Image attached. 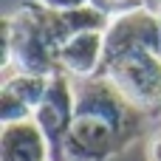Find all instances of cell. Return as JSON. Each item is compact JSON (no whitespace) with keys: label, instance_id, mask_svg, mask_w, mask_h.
I'll list each match as a JSON object with an SVG mask.
<instances>
[{"label":"cell","instance_id":"6da1fadb","mask_svg":"<svg viewBox=\"0 0 161 161\" xmlns=\"http://www.w3.org/2000/svg\"><path fill=\"white\" fill-rule=\"evenodd\" d=\"M102 74L142 110L161 113V57L150 51H139L102 65Z\"/></svg>","mask_w":161,"mask_h":161},{"label":"cell","instance_id":"7c38bea8","mask_svg":"<svg viewBox=\"0 0 161 161\" xmlns=\"http://www.w3.org/2000/svg\"><path fill=\"white\" fill-rule=\"evenodd\" d=\"M142 3H144L147 8H153V11L158 14V6H161V0H142Z\"/></svg>","mask_w":161,"mask_h":161},{"label":"cell","instance_id":"52a82bcc","mask_svg":"<svg viewBox=\"0 0 161 161\" xmlns=\"http://www.w3.org/2000/svg\"><path fill=\"white\" fill-rule=\"evenodd\" d=\"M59 17H62V28H65L68 40L76 37V34H85V31H108V25H110V17L99 6H93V3L59 11Z\"/></svg>","mask_w":161,"mask_h":161},{"label":"cell","instance_id":"5b68a950","mask_svg":"<svg viewBox=\"0 0 161 161\" xmlns=\"http://www.w3.org/2000/svg\"><path fill=\"white\" fill-rule=\"evenodd\" d=\"M105 65V31H85L71 37L59 48V71L74 79H88L102 74Z\"/></svg>","mask_w":161,"mask_h":161},{"label":"cell","instance_id":"4fadbf2b","mask_svg":"<svg viewBox=\"0 0 161 161\" xmlns=\"http://www.w3.org/2000/svg\"><path fill=\"white\" fill-rule=\"evenodd\" d=\"M158 17H161V6H158Z\"/></svg>","mask_w":161,"mask_h":161},{"label":"cell","instance_id":"7a4b0ae2","mask_svg":"<svg viewBox=\"0 0 161 161\" xmlns=\"http://www.w3.org/2000/svg\"><path fill=\"white\" fill-rule=\"evenodd\" d=\"M76 116V82L71 74L57 71L48 76V91L34 110V122L48 139L51 161H68L65 156V139Z\"/></svg>","mask_w":161,"mask_h":161},{"label":"cell","instance_id":"277c9868","mask_svg":"<svg viewBox=\"0 0 161 161\" xmlns=\"http://www.w3.org/2000/svg\"><path fill=\"white\" fill-rule=\"evenodd\" d=\"M127 147L122 133L99 116L76 113L65 139L68 161H110Z\"/></svg>","mask_w":161,"mask_h":161},{"label":"cell","instance_id":"8fae6325","mask_svg":"<svg viewBox=\"0 0 161 161\" xmlns=\"http://www.w3.org/2000/svg\"><path fill=\"white\" fill-rule=\"evenodd\" d=\"M147 161H161V133H156L147 144Z\"/></svg>","mask_w":161,"mask_h":161},{"label":"cell","instance_id":"9c48e42d","mask_svg":"<svg viewBox=\"0 0 161 161\" xmlns=\"http://www.w3.org/2000/svg\"><path fill=\"white\" fill-rule=\"evenodd\" d=\"M93 6H99L110 20L113 17H119V14H127V11H133V8H139V6H144L142 0H91Z\"/></svg>","mask_w":161,"mask_h":161},{"label":"cell","instance_id":"8992f818","mask_svg":"<svg viewBox=\"0 0 161 161\" xmlns=\"http://www.w3.org/2000/svg\"><path fill=\"white\" fill-rule=\"evenodd\" d=\"M0 161H51L48 139L34 119L3 125V130H0Z\"/></svg>","mask_w":161,"mask_h":161},{"label":"cell","instance_id":"3957f363","mask_svg":"<svg viewBox=\"0 0 161 161\" xmlns=\"http://www.w3.org/2000/svg\"><path fill=\"white\" fill-rule=\"evenodd\" d=\"M139 51H150L161 57V17L147 6L113 17L105 31V62Z\"/></svg>","mask_w":161,"mask_h":161},{"label":"cell","instance_id":"ba28073f","mask_svg":"<svg viewBox=\"0 0 161 161\" xmlns=\"http://www.w3.org/2000/svg\"><path fill=\"white\" fill-rule=\"evenodd\" d=\"M3 91H8L11 96H17V99H20V102L34 113V110L40 108V102H42L45 91H48V76H40V74H23V71H17V74L6 76Z\"/></svg>","mask_w":161,"mask_h":161},{"label":"cell","instance_id":"30bf717a","mask_svg":"<svg viewBox=\"0 0 161 161\" xmlns=\"http://www.w3.org/2000/svg\"><path fill=\"white\" fill-rule=\"evenodd\" d=\"M37 3H42L45 8H54V11H68V8L85 6V3H91V0H37Z\"/></svg>","mask_w":161,"mask_h":161}]
</instances>
